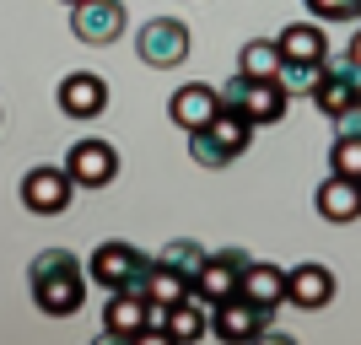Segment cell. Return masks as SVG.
<instances>
[{"mask_svg":"<svg viewBox=\"0 0 361 345\" xmlns=\"http://www.w3.org/2000/svg\"><path fill=\"white\" fill-rule=\"evenodd\" d=\"M151 259L140 254V248H130V243H97V254L87 259V281H97L103 291H140V281H146Z\"/></svg>","mask_w":361,"mask_h":345,"instance_id":"277c9868","label":"cell"},{"mask_svg":"<svg viewBox=\"0 0 361 345\" xmlns=\"http://www.w3.org/2000/svg\"><path fill=\"white\" fill-rule=\"evenodd\" d=\"M32 302L44 308L49 318H71L81 302H87V270L75 265V254H65V248H44V254L32 259Z\"/></svg>","mask_w":361,"mask_h":345,"instance_id":"6da1fadb","label":"cell"},{"mask_svg":"<svg viewBox=\"0 0 361 345\" xmlns=\"http://www.w3.org/2000/svg\"><path fill=\"white\" fill-rule=\"evenodd\" d=\"M221 92V108H232V114H243V119L254 124V130H264V124H281L286 119V108H291V92L281 87V81H254V75H232L226 87H216Z\"/></svg>","mask_w":361,"mask_h":345,"instance_id":"7a4b0ae2","label":"cell"},{"mask_svg":"<svg viewBox=\"0 0 361 345\" xmlns=\"http://www.w3.org/2000/svg\"><path fill=\"white\" fill-rule=\"evenodd\" d=\"M275 44H281L286 60H329V38H324L318 22H291V28H281Z\"/></svg>","mask_w":361,"mask_h":345,"instance_id":"d6986e66","label":"cell"},{"mask_svg":"<svg viewBox=\"0 0 361 345\" xmlns=\"http://www.w3.org/2000/svg\"><path fill=\"white\" fill-rule=\"evenodd\" d=\"M124 22H130L124 0H75V6H71V32L81 38V44H92V49L119 44Z\"/></svg>","mask_w":361,"mask_h":345,"instance_id":"8992f818","label":"cell"},{"mask_svg":"<svg viewBox=\"0 0 361 345\" xmlns=\"http://www.w3.org/2000/svg\"><path fill=\"white\" fill-rule=\"evenodd\" d=\"M157 259H162V265H173V270H183L189 281H195V275H200V265H205V248H200L195 238H178V243H167V248H162Z\"/></svg>","mask_w":361,"mask_h":345,"instance_id":"7402d4cb","label":"cell"},{"mask_svg":"<svg viewBox=\"0 0 361 345\" xmlns=\"http://www.w3.org/2000/svg\"><path fill=\"white\" fill-rule=\"evenodd\" d=\"M345 60H350V65L361 71V28H356V38H350V54H345Z\"/></svg>","mask_w":361,"mask_h":345,"instance_id":"484cf974","label":"cell"},{"mask_svg":"<svg viewBox=\"0 0 361 345\" xmlns=\"http://www.w3.org/2000/svg\"><path fill=\"white\" fill-rule=\"evenodd\" d=\"M167 114H173L178 130H205V124L221 114V92H216L211 81H189V87H178L167 97Z\"/></svg>","mask_w":361,"mask_h":345,"instance_id":"7c38bea8","label":"cell"},{"mask_svg":"<svg viewBox=\"0 0 361 345\" xmlns=\"http://www.w3.org/2000/svg\"><path fill=\"white\" fill-rule=\"evenodd\" d=\"M281 44H270V38H254V44H243V54H238V71L243 75H254V81H270L275 71H281Z\"/></svg>","mask_w":361,"mask_h":345,"instance_id":"ffe728a7","label":"cell"},{"mask_svg":"<svg viewBox=\"0 0 361 345\" xmlns=\"http://www.w3.org/2000/svg\"><path fill=\"white\" fill-rule=\"evenodd\" d=\"M195 291V281L183 270H173V265H162V259H151V270H146V281H140V297L151 302V308H173V302H183Z\"/></svg>","mask_w":361,"mask_h":345,"instance_id":"ac0fdd59","label":"cell"},{"mask_svg":"<svg viewBox=\"0 0 361 345\" xmlns=\"http://www.w3.org/2000/svg\"><path fill=\"white\" fill-rule=\"evenodd\" d=\"M270 329V313L254 308L248 297H226L211 308V334L216 340H259V334Z\"/></svg>","mask_w":361,"mask_h":345,"instance_id":"8fae6325","label":"cell"},{"mask_svg":"<svg viewBox=\"0 0 361 345\" xmlns=\"http://www.w3.org/2000/svg\"><path fill=\"white\" fill-rule=\"evenodd\" d=\"M75 195V178H71V167H27V178H22V205L32 210V216H60L65 205H71Z\"/></svg>","mask_w":361,"mask_h":345,"instance_id":"ba28073f","label":"cell"},{"mask_svg":"<svg viewBox=\"0 0 361 345\" xmlns=\"http://www.w3.org/2000/svg\"><path fill=\"white\" fill-rule=\"evenodd\" d=\"M238 297H248L254 308L275 313V308L286 302V270H281V265H270V259H248V270H243Z\"/></svg>","mask_w":361,"mask_h":345,"instance_id":"2e32d148","label":"cell"},{"mask_svg":"<svg viewBox=\"0 0 361 345\" xmlns=\"http://www.w3.org/2000/svg\"><path fill=\"white\" fill-rule=\"evenodd\" d=\"M140 60L151 65V71H173V65H183V54H189V28H183L178 16H151V22H140Z\"/></svg>","mask_w":361,"mask_h":345,"instance_id":"5b68a950","label":"cell"},{"mask_svg":"<svg viewBox=\"0 0 361 345\" xmlns=\"http://www.w3.org/2000/svg\"><path fill=\"white\" fill-rule=\"evenodd\" d=\"M329 173L361 178V135H334V146H329Z\"/></svg>","mask_w":361,"mask_h":345,"instance_id":"603a6c76","label":"cell"},{"mask_svg":"<svg viewBox=\"0 0 361 345\" xmlns=\"http://www.w3.org/2000/svg\"><path fill=\"white\" fill-rule=\"evenodd\" d=\"M243 270H248V254H243V248H221V254H205V265H200L195 291H189V297H200L205 308H216V302H226V297H238Z\"/></svg>","mask_w":361,"mask_h":345,"instance_id":"52a82bcc","label":"cell"},{"mask_svg":"<svg viewBox=\"0 0 361 345\" xmlns=\"http://www.w3.org/2000/svg\"><path fill=\"white\" fill-rule=\"evenodd\" d=\"M286 302H291V308H307V313L329 308V302H334V270H329V265H318V259L286 270Z\"/></svg>","mask_w":361,"mask_h":345,"instance_id":"4fadbf2b","label":"cell"},{"mask_svg":"<svg viewBox=\"0 0 361 345\" xmlns=\"http://www.w3.org/2000/svg\"><path fill=\"white\" fill-rule=\"evenodd\" d=\"M313 103H318V114H329V119H340L350 103H361V71L350 60H340V65H324V81L313 87Z\"/></svg>","mask_w":361,"mask_h":345,"instance_id":"9a60e30c","label":"cell"},{"mask_svg":"<svg viewBox=\"0 0 361 345\" xmlns=\"http://www.w3.org/2000/svg\"><path fill=\"white\" fill-rule=\"evenodd\" d=\"M65 6H75V0H65Z\"/></svg>","mask_w":361,"mask_h":345,"instance_id":"4316f807","label":"cell"},{"mask_svg":"<svg viewBox=\"0 0 361 345\" xmlns=\"http://www.w3.org/2000/svg\"><path fill=\"white\" fill-rule=\"evenodd\" d=\"M248 140H254V124L243 119V114H232V108H221L205 130H189V157L200 167H226L248 151Z\"/></svg>","mask_w":361,"mask_h":345,"instance_id":"3957f363","label":"cell"},{"mask_svg":"<svg viewBox=\"0 0 361 345\" xmlns=\"http://www.w3.org/2000/svg\"><path fill=\"white\" fill-rule=\"evenodd\" d=\"M307 11H313L318 22H356L361 0H307Z\"/></svg>","mask_w":361,"mask_h":345,"instance_id":"cb8c5ba5","label":"cell"},{"mask_svg":"<svg viewBox=\"0 0 361 345\" xmlns=\"http://www.w3.org/2000/svg\"><path fill=\"white\" fill-rule=\"evenodd\" d=\"M324 65H329V60H281L275 81H281L291 97H313V87L324 81Z\"/></svg>","mask_w":361,"mask_h":345,"instance_id":"44dd1931","label":"cell"},{"mask_svg":"<svg viewBox=\"0 0 361 345\" xmlns=\"http://www.w3.org/2000/svg\"><path fill=\"white\" fill-rule=\"evenodd\" d=\"M334 130H340V135H361V103H350L345 114L334 119Z\"/></svg>","mask_w":361,"mask_h":345,"instance_id":"d4e9b609","label":"cell"},{"mask_svg":"<svg viewBox=\"0 0 361 345\" xmlns=\"http://www.w3.org/2000/svg\"><path fill=\"white\" fill-rule=\"evenodd\" d=\"M65 167H71L75 189H108V183L119 178V151L108 146V140H75Z\"/></svg>","mask_w":361,"mask_h":345,"instance_id":"9c48e42d","label":"cell"},{"mask_svg":"<svg viewBox=\"0 0 361 345\" xmlns=\"http://www.w3.org/2000/svg\"><path fill=\"white\" fill-rule=\"evenodd\" d=\"M318 216L324 222H356L361 216V178L329 173V178L318 183Z\"/></svg>","mask_w":361,"mask_h":345,"instance_id":"e0dca14e","label":"cell"},{"mask_svg":"<svg viewBox=\"0 0 361 345\" xmlns=\"http://www.w3.org/2000/svg\"><path fill=\"white\" fill-rule=\"evenodd\" d=\"M103 329L114 340H151V302L140 291H108L103 302Z\"/></svg>","mask_w":361,"mask_h":345,"instance_id":"30bf717a","label":"cell"},{"mask_svg":"<svg viewBox=\"0 0 361 345\" xmlns=\"http://www.w3.org/2000/svg\"><path fill=\"white\" fill-rule=\"evenodd\" d=\"M108 108V81L92 71H71L60 81V114L65 119H97Z\"/></svg>","mask_w":361,"mask_h":345,"instance_id":"5bb4252c","label":"cell"}]
</instances>
